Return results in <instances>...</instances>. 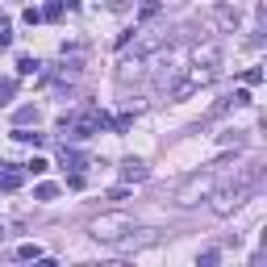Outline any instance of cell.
<instances>
[{
	"mask_svg": "<svg viewBox=\"0 0 267 267\" xmlns=\"http://www.w3.org/2000/svg\"><path fill=\"white\" fill-rule=\"evenodd\" d=\"M117 230H130V221H125V217H100L92 226V234L100 238V242H117V238H121Z\"/></svg>",
	"mask_w": 267,
	"mask_h": 267,
	"instance_id": "6da1fadb",
	"label": "cell"
},
{
	"mask_svg": "<svg viewBox=\"0 0 267 267\" xmlns=\"http://www.w3.org/2000/svg\"><path fill=\"white\" fill-rule=\"evenodd\" d=\"M125 180H146V167L142 163H125Z\"/></svg>",
	"mask_w": 267,
	"mask_h": 267,
	"instance_id": "7a4b0ae2",
	"label": "cell"
},
{
	"mask_svg": "<svg viewBox=\"0 0 267 267\" xmlns=\"http://www.w3.org/2000/svg\"><path fill=\"white\" fill-rule=\"evenodd\" d=\"M46 17H50V21H59V17H63V0H54L50 9H46Z\"/></svg>",
	"mask_w": 267,
	"mask_h": 267,
	"instance_id": "3957f363",
	"label": "cell"
},
{
	"mask_svg": "<svg viewBox=\"0 0 267 267\" xmlns=\"http://www.w3.org/2000/svg\"><path fill=\"white\" fill-rule=\"evenodd\" d=\"M0 46H9V25L0 21Z\"/></svg>",
	"mask_w": 267,
	"mask_h": 267,
	"instance_id": "277c9868",
	"label": "cell"
}]
</instances>
